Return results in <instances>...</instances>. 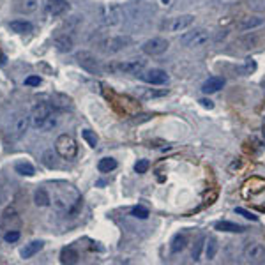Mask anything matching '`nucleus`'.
I'll return each mask as SVG.
<instances>
[{
    "mask_svg": "<svg viewBox=\"0 0 265 265\" xmlns=\"http://www.w3.org/2000/svg\"><path fill=\"white\" fill-rule=\"evenodd\" d=\"M14 170H16V174H20L23 177H32L36 174V168L32 166L30 163H27V161H20V163L14 164Z\"/></svg>",
    "mask_w": 265,
    "mask_h": 265,
    "instance_id": "obj_28",
    "label": "nucleus"
},
{
    "mask_svg": "<svg viewBox=\"0 0 265 265\" xmlns=\"http://www.w3.org/2000/svg\"><path fill=\"white\" fill-rule=\"evenodd\" d=\"M149 168H151V163H149L147 159H140L138 161L136 164H134V172H136V174H147V170Z\"/></svg>",
    "mask_w": 265,
    "mask_h": 265,
    "instance_id": "obj_34",
    "label": "nucleus"
},
{
    "mask_svg": "<svg viewBox=\"0 0 265 265\" xmlns=\"http://www.w3.org/2000/svg\"><path fill=\"white\" fill-rule=\"evenodd\" d=\"M263 133H265V122H263Z\"/></svg>",
    "mask_w": 265,
    "mask_h": 265,
    "instance_id": "obj_43",
    "label": "nucleus"
},
{
    "mask_svg": "<svg viewBox=\"0 0 265 265\" xmlns=\"http://www.w3.org/2000/svg\"><path fill=\"white\" fill-rule=\"evenodd\" d=\"M145 62L143 60H129V62H118L110 66L111 71H118V73H126V75H138V73L143 69Z\"/></svg>",
    "mask_w": 265,
    "mask_h": 265,
    "instance_id": "obj_13",
    "label": "nucleus"
},
{
    "mask_svg": "<svg viewBox=\"0 0 265 265\" xmlns=\"http://www.w3.org/2000/svg\"><path fill=\"white\" fill-rule=\"evenodd\" d=\"M53 44H55V48L62 53H69L73 50V46H75L71 36H67V34H60V36H57L55 39H53Z\"/></svg>",
    "mask_w": 265,
    "mask_h": 265,
    "instance_id": "obj_20",
    "label": "nucleus"
},
{
    "mask_svg": "<svg viewBox=\"0 0 265 265\" xmlns=\"http://www.w3.org/2000/svg\"><path fill=\"white\" fill-rule=\"evenodd\" d=\"M55 151L57 154L64 159H73L76 154H78V145H76V140L69 134H60L55 141Z\"/></svg>",
    "mask_w": 265,
    "mask_h": 265,
    "instance_id": "obj_6",
    "label": "nucleus"
},
{
    "mask_svg": "<svg viewBox=\"0 0 265 265\" xmlns=\"http://www.w3.org/2000/svg\"><path fill=\"white\" fill-rule=\"evenodd\" d=\"M53 108L50 103H37L36 106L30 111V121L32 126L41 131H50L52 128L57 126V118L53 117Z\"/></svg>",
    "mask_w": 265,
    "mask_h": 265,
    "instance_id": "obj_2",
    "label": "nucleus"
},
{
    "mask_svg": "<svg viewBox=\"0 0 265 265\" xmlns=\"http://www.w3.org/2000/svg\"><path fill=\"white\" fill-rule=\"evenodd\" d=\"M80 258V255L73 248H64L60 251V262L62 263H76Z\"/></svg>",
    "mask_w": 265,
    "mask_h": 265,
    "instance_id": "obj_26",
    "label": "nucleus"
},
{
    "mask_svg": "<svg viewBox=\"0 0 265 265\" xmlns=\"http://www.w3.org/2000/svg\"><path fill=\"white\" fill-rule=\"evenodd\" d=\"M44 248V243L43 240H34V243H30V244H27L25 248L21 249L20 251V255H21V258H32L34 255H37V253L41 251V249Z\"/></svg>",
    "mask_w": 265,
    "mask_h": 265,
    "instance_id": "obj_22",
    "label": "nucleus"
},
{
    "mask_svg": "<svg viewBox=\"0 0 265 265\" xmlns=\"http://www.w3.org/2000/svg\"><path fill=\"white\" fill-rule=\"evenodd\" d=\"M20 225V216H18L16 209L14 207H9L6 212L2 214V220H0V226L2 228H9V230H14V226Z\"/></svg>",
    "mask_w": 265,
    "mask_h": 265,
    "instance_id": "obj_16",
    "label": "nucleus"
},
{
    "mask_svg": "<svg viewBox=\"0 0 265 265\" xmlns=\"http://www.w3.org/2000/svg\"><path fill=\"white\" fill-rule=\"evenodd\" d=\"M115 168H117V159H113V157H103L98 163V170L101 172V174H110Z\"/></svg>",
    "mask_w": 265,
    "mask_h": 265,
    "instance_id": "obj_25",
    "label": "nucleus"
},
{
    "mask_svg": "<svg viewBox=\"0 0 265 265\" xmlns=\"http://www.w3.org/2000/svg\"><path fill=\"white\" fill-rule=\"evenodd\" d=\"M263 23H265V18L262 16H255V14H251V16H243L237 21V30L248 32V30H255L258 29V27H262Z\"/></svg>",
    "mask_w": 265,
    "mask_h": 265,
    "instance_id": "obj_15",
    "label": "nucleus"
},
{
    "mask_svg": "<svg viewBox=\"0 0 265 265\" xmlns=\"http://www.w3.org/2000/svg\"><path fill=\"white\" fill-rule=\"evenodd\" d=\"M214 228L220 230V232H228V233H243L246 232V226L243 225H235L232 221H218L214 225Z\"/></svg>",
    "mask_w": 265,
    "mask_h": 265,
    "instance_id": "obj_21",
    "label": "nucleus"
},
{
    "mask_svg": "<svg viewBox=\"0 0 265 265\" xmlns=\"http://www.w3.org/2000/svg\"><path fill=\"white\" fill-rule=\"evenodd\" d=\"M255 69H256V64L253 62V60H248V62H246V66H244L243 69H239V71L246 76V75H251V73L255 71Z\"/></svg>",
    "mask_w": 265,
    "mask_h": 265,
    "instance_id": "obj_37",
    "label": "nucleus"
},
{
    "mask_svg": "<svg viewBox=\"0 0 265 265\" xmlns=\"http://www.w3.org/2000/svg\"><path fill=\"white\" fill-rule=\"evenodd\" d=\"M25 85H29V87L41 85V78L39 76H29V78H25Z\"/></svg>",
    "mask_w": 265,
    "mask_h": 265,
    "instance_id": "obj_39",
    "label": "nucleus"
},
{
    "mask_svg": "<svg viewBox=\"0 0 265 265\" xmlns=\"http://www.w3.org/2000/svg\"><path fill=\"white\" fill-rule=\"evenodd\" d=\"M18 239H20V232H18V230H7V232L4 233V240H6V243H16Z\"/></svg>",
    "mask_w": 265,
    "mask_h": 265,
    "instance_id": "obj_35",
    "label": "nucleus"
},
{
    "mask_svg": "<svg viewBox=\"0 0 265 265\" xmlns=\"http://www.w3.org/2000/svg\"><path fill=\"white\" fill-rule=\"evenodd\" d=\"M209 39L210 36L205 29H193L180 36V43L186 46V48H200V46L209 43Z\"/></svg>",
    "mask_w": 265,
    "mask_h": 265,
    "instance_id": "obj_7",
    "label": "nucleus"
},
{
    "mask_svg": "<svg viewBox=\"0 0 265 265\" xmlns=\"http://www.w3.org/2000/svg\"><path fill=\"white\" fill-rule=\"evenodd\" d=\"M187 246V235L186 233H177L172 240V253H180Z\"/></svg>",
    "mask_w": 265,
    "mask_h": 265,
    "instance_id": "obj_27",
    "label": "nucleus"
},
{
    "mask_svg": "<svg viewBox=\"0 0 265 265\" xmlns=\"http://www.w3.org/2000/svg\"><path fill=\"white\" fill-rule=\"evenodd\" d=\"M76 62L82 66V69H85L87 73H90V75H101L103 73L101 64H99V60L95 59L94 53L85 52V50L76 53Z\"/></svg>",
    "mask_w": 265,
    "mask_h": 265,
    "instance_id": "obj_9",
    "label": "nucleus"
},
{
    "mask_svg": "<svg viewBox=\"0 0 265 265\" xmlns=\"http://www.w3.org/2000/svg\"><path fill=\"white\" fill-rule=\"evenodd\" d=\"M69 9L67 0H48V13L52 16H62L64 13Z\"/></svg>",
    "mask_w": 265,
    "mask_h": 265,
    "instance_id": "obj_19",
    "label": "nucleus"
},
{
    "mask_svg": "<svg viewBox=\"0 0 265 265\" xmlns=\"http://www.w3.org/2000/svg\"><path fill=\"white\" fill-rule=\"evenodd\" d=\"M218 253V240L214 237H209L207 239V244H205V256L207 260H212Z\"/></svg>",
    "mask_w": 265,
    "mask_h": 265,
    "instance_id": "obj_30",
    "label": "nucleus"
},
{
    "mask_svg": "<svg viewBox=\"0 0 265 265\" xmlns=\"http://www.w3.org/2000/svg\"><path fill=\"white\" fill-rule=\"evenodd\" d=\"M9 29L13 30L14 34H29L32 32V23L30 21H25V20H14L9 23Z\"/></svg>",
    "mask_w": 265,
    "mask_h": 265,
    "instance_id": "obj_23",
    "label": "nucleus"
},
{
    "mask_svg": "<svg viewBox=\"0 0 265 265\" xmlns=\"http://www.w3.org/2000/svg\"><path fill=\"white\" fill-rule=\"evenodd\" d=\"M59 154H57V151L53 152V151H46L44 154H43V163L46 164L48 168H57L59 166Z\"/></svg>",
    "mask_w": 265,
    "mask_h": 265,
    "instance_id": "obj_29",
    "label": "nucleus"
},
{
    "mask_svg": "<svg viewBox=\"0 0 265 265\" xmlns=\"http://www.w3.org/2000/svg\"><path fill=\"white\" fill-rule=\"evenodd\" d=\"M14 2V9L21 14H32L37 11V6H39V0H13Z\"/></svg>",
    "mask_w": 265,
    "mask_h": 265,
    "instance_id": "obj_18",
    "label": "nucleus"
},
{
    "mask_svg": "<svg viewBox=\"0 0 265 265\" xmlns=\"http://www.w3.org/2000/svg\"><path fill=\"white\" fill-rule=\"evenodd\" d=\"M248 7L256 13H265V0H248Z\"/></svg>",
    "mask_w": 265,
    "mask_h": 265,
    "instance_id": "obj_31",
    "label": "nucleus"
},
{
    "mask_svg": "<svg viewBox=\"0 0 265 265\" xmlns=\"http://www.w3.org/2000/svg\"><path fill=\"white\" fill-rule=\"evenodd\" d=\"M131 216L134 218H140V220H147L149 218V209H145V207L141 205H136L131 209Z\"/></svg>",
    "mask_w": 265,
    "mask_h": 265,
    "instance_id": "obj_32",
    "label": "nucleus"
},
{
    "mask_svg": "<svg viewBox=\"0 0 265 265\" xmlns=\"http://www.w3.org/2000/svg\"><path fill=\"white\" fill-rule=\"evenodd\" d=\"M225 87V80L221 76H210L209 80H205L202 85L203 94H214V92H220Z\"/></svg>",
    "mask_w": 265,
    "mask_h": 265,
    "instance_id": "obj_17",
    "label": "nucleus"
},
{
    "mask_svg": "<svg viewBox=\"0 0 265 265\" xmlns=\"http://www.w3.org/2000/svg\"><path fill=\"white\" fill-rule=\"evenodd\" d=\"M82 136L85 138V141L90 145V147H95V145H98V136H95V133H92L90 129H83Z\"/></svg>",
    "mask_w": 265,
    "mask_h": 265,
    "instance_id": "obj_33",
    "label": "nucleus"
},
{
    "mask_svg": "<svg viewBox=\"0 0 265 265\" xmlns=\"http://www.w3.org/2000/svg\"><path fill=\"white\" fill-rule=\"evenodd\" d=\"M50 105H52L53 110L57 111H66L73 108V99L66 94H60V92H53L50 95Z\"/></svg>",
    "mask_w": 265,
    "mask_h": 265,
    "instance_id": "obj_14",
    "label": "nucleus"
},
{
    "mask_svg": "<svg viewBox=\"0 0 265 265\" xmlns=\"http://www.w3.org/2000/svg\"><path fill=\"white\" fill-rule=\"evenodd\" d=\"M0 66H6V55L0 53Z\"/></svg>",
    "mask_w": 265,
    "mask_h": 265,
    "instance_id": "obj_41",
    "label": "nucleus"
},
{
    "mask_svg": "<svg viewBox=\"0 0 265 265\" xmlns=\"http://www.w3.org/2000/svg\"><path fill=\"white\" fill-rule=\"evenodd\" d=\"M203 243H205L203 237H200V239L197 240V244H195V248H193V253H191L193 260H200V253H202V249H203Z\"/></svg>",
    "mask_w": 265,
    "mask_h": 265,
    "instance_id": "obj_36",
    "label": "nucleus"
},
{
    "mask_svg": "<svg viewBox=\"0 0 265 265\" xmlns=\"http://www.w3.org/2000/svg\"><path fill=\"white\" fill-rule=\"evenodd\" d=\"M170 48V43L163 37H152V39L145 41L143 46H141V52L149 57H157V55H163L164 52H168Z\"/></svg>",
    "mask_w": 265,
    "mask_h": 265,
    "instance_id": "obj_11",
    "label": "nucleus"
},
{
    "mask_svg": "<svg viewBox=\"0 0 265 265\" xmlns=\"http://www.w3.org/2000/svg\"><path fill=\"white\" fill-rule=\"evenodd\" d=\"M200 105H202L203 108H209V110L214 108V105H212V101H210V99H200Z\"/></svg>",
    "mask_w": 265,
    "mask_h": 265,
    "instance_id": "obj_40",
    "label": "nucleus"
},
{
    "mask_svg": "<svg viewBox=\"0 0 265 265\" xmlns=\"http://www.w3.org/2000/svg\"><path fill=\"white\" fill-rule=\"evenodd\" d=\"M193 23H195L193 14H180V16H172V18L163 20L159 25V29L163 30V32L177 34V32H184V30H187Z\"/></svg>",
    "mask_w": 265,
    "mask_h": 265,
    "instance_id": "obj_3",
    "label": "nucleus"
},
{
    "mask_svg": "<svg viewBox=\"0 0 265 265\" xmlns=\"http://www.w3.org/2000/svg\"><path fill=\"white\" fill-rule=\"evenodd\" d=\"M34 203H36L37 207H48L50 203H52V198H50L48 191L39 187V189L34 193Z\"/></svg>",
    "mask_w": 265,
    "mask_h": 265,
    "instance_id": "obj_24",
    "label": "nucleus"
},
{
    "mask_svg": "<svg viewBox=\"0 0 265 265\" xmlns=\"http://www.w3.org/2000/svg\"><path fill=\"white\" fill-rule=\"evenodd\" d=\"M129 44H131V37L115 36V37H106V39H103L101 43H99V48H101L105 53H117Z\"/></svg>",
    "mask_w": 265,
    "mask_h": 265,
    "instance_id": "obj_10",
    "label": "nucleus"
},
{
    "mask_svg": "<svg viewBox=\"0 0 265 265\" xmlns=\"http://www.w3.org/2000/svg\"><path fill=\"white\" fill-rule=\"evenodd\" d=\"M99 18L106 27H115L122 21V9L117 4H106L99 7Z\"/></svg>",
    "mask_w": 265,
    "mask_h": 265,
    "instance_id": "obj_8",
    "label": "nucleus"
},
{
    "mask_svg": "<svg viewBox=\"0 0 265 265\" xmlns=\"http://www.w3.org/2000/svg\"><path fill=\"white\" fill-rule=\"evenodd\" d=\"M30 124H32L30 115H27L25 111H18V113H14L13 117H11L7 133H9V136L13 138V140H18V138H21L23 134L29 131Z\"/></svg>",
    "mask_w": 265,
    "mask_h": 265,
    "instance_id": "obj_4",
    "label": "nucleus"
},
{
    "mask_svg": "<svg viewBox=\"0 0 265 265\" xmlns=\"http://www.w3.org/2000/svg\"><path fill=\"white\" fill-rule=\"evenodd\" d=\"M62 184V187H57V195L53 197V205L59 212L73 214L82 205V195L71 186V184Z\"/></svg>",
    "mask_w": 265,
    "mask_h": 265,
    "instance_id": "obj_1",
    "label": "nucleus"
},
{
    "mask_svg": "<svg viewBox=\"0 0 265 265\" xmlns=\"http://www.w3.org/2000/svg\"><path fill=\"white\" fill-rule=\"evenodd\" d=\"M161 2H163V4H168V2H170V0H161Z\"/></svg>",
    "mask_w": 265,
    "mask_h": 265,
    "instance_id": "obj_42",
    "label": "nucleus"
},
{
    "mask_svg": "<svg viewBox=\"0 0 265 265\" xmlns=\"http://www.w3.org/2000/svg\"><path fill=\"white\" fill-rule=\"evenodd\" d=\"M243 255L246 262L255 263V265H263L265 263V246L262 243H256V240H249L244 244Z\"/></svg>",
    "mask_w": 265,
    "mask_h": 265,
    "instance_id": "obj_5",
    "label": "nucleus"
},
{
    "mask_svg": "<svg viewBox=\"0 0 265 265\" xmlns=\"http://www.w3.org/2000/svg\"><path fill=\"white\" fill-rule=\"evenodd\" d=\"M140 78L151 85H164L168 82V75L163 69H151V71L140 73Z\"/></svg>",
    "mask_w": 265,
    "mask_h": 265,
    "instance_id": "obj_12",
    "label": "nucleus"
},
{
    "mask_svg": "<svg viewBox=\"0 0 265 265\" xmlns=\"http://www.w3.org/2000/svg\"><path fill=\"white\" fill-rule=\"evenodd\" d=\"M235 212H237V214H240V216H244V218H246V220H251V221H258V218H256V216H255V214L248 212V210L240 209V207H237V209H235Z\"/></svg>",
    "mask_w": 265,
    "mask_h": 265,
    "instance_id": "obj_38",
    "label": "nucleus"
}]
</instances>
